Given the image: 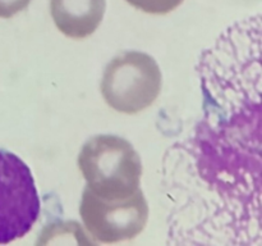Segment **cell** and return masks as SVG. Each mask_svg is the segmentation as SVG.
<instances>
[{
    "instance_id": "6da1fadb",
    "label": "cell",
    "mask_w": 262,
    "mask_h": 246,
    "mask_svg": "<svg viewBox=\"0 0 262 246\" xmlns=\"http://www.w3.org/2000/svg\"><path fill=\"white\" fill-rule=\"evenodd\" d=\"M86 189L107 201L124 200L140 190L142 163L137 151L123 137L99 135L90 138L78 155Z\"/></svg>"
},
{
    "instance_id": "7a4b0ae2",
    "label": "cell",
    "mask_w": 262,
    "mask_h": 246,
    "mask_svg": "<svg viewBox=\"0 0 262 246\" xmlns=\"http://www.w3.org/2000/svg\"><path fill=\"white\" fill-rule=\"evenodd\" d=\"M161 72L152 56L125 51L104 71L101 94L106 104L124 114H137L155 102L161 91Z\"/></svg>"
},
{
    "instance_id": "3957f363",
    "label": "cell",
    "mask_w": 262,
    "mask_h": 246,
    "mask_svg": "<svg viewBox=\"0 0 262 246\" xmlns=\"http://www.w3.org/2000/svg\"><path fill=\"white\" fill-rule=\"evenodd\" d=\"M40 212V196L31 169L19 156L0 149V243L25 237Z\"/></svg>"
},
{
    "instance_id": "277c9868",
    "label": "cell",
    "mask_w": 262,
    "mask_h": 246,
    "mask_svg": "<svg viewBox=\"0 0 262 246\" xmlns=\"http://www.w3.org/2000/svg\"><path fill=\"white\" fill-rule=\"evenodd\" d=\"M79 214L92 237L114 243L132 240L142 232L148 219V205L141 190L128 199L107 201L84 189Z\"/></svg>"
},
{
    "instance_id": "5b68a950",
    "label": "cell",
    "mask_w": 262,
    "mask_h": 246,
    "mask_svg": "<svg viewBox=\"0 0 262 246\" xmlns=\"http://www.w3.org/2000/svg\"><path fill=\"white\" fill-rule=\"evenodd\" d=\"M105 9V0H50L54 23L71 38L91 36L102 22Z\"/></svg>"
},
{
    "instance_id": "8992f818",
    "label": "cell",
    "mask_w": 262,
    "mask_h": 246,
    "mask_svg": "<svg viewBox=\"0 0 262 246\" xmlns=\"http://www.w3.org/2000/svg\"><path fill=\"white\" fill-rule=\"evenodd\" d=\"M136 9L148 14H166L173 12L183 3V0H125Z\"/></svg>"
},
{
    "instance_id": "52a82bcc",
    "label": "cell",
    "mask_w": 262,
    "mask_h": 246,
    "mask_svg": "<svg viewBox=\"0 0 262 246\" xmlns=\"http://www.w3.org/2000/svg\"><path fill=\"white\" fill-rule=\"evenodd\" d=\"M31 0H0V18H10L30 5Z\"/></svg>"
}]
</instances>
